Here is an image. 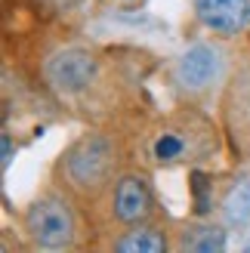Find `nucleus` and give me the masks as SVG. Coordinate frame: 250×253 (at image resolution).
I'll return each mask as SVG.
<instances>
[{
	"label": "nucleus",
	"mask_w": 250,
	"mask_h": 253,
	"mask_svg": "<svg viewBox=\"0 0 250 253\" xmlns=\"http://www.w3.org/2000/svg\"><path fill=\"white\" fill-rule=\"evenodd\" d=\"M244 250H247V253H250V244H244Z\"/></svg>",
	"instance_id": "ddd939ff"
},
{
	"label": "nucleus",
	"mask_w": 250,
	"mask_h": 253,
	"mask_svg": "<svg viewBox=\"0 0 250 253\" xmlns=\"http://www.w3.org/2000/svg\"><path fill=\"white\" fill-rule=\"evenodd\" d=\"M115 167H118L115 142L102 133H86L71 148L62 151L56 164V179L68 198L96 201L115 185Z\"/></svg>",
	"instance_id": "f257e3e1"
},
{
	"label": "nucleus",
	"mask_w": 250,
	"mask_h": 253,
	"mask_svg": "<svg viewBox=\"0 0 250 253\" xmlns=\"http://www.w3.org/2000/svg\"><path fill=\"white\" fill-rule=\"evenodd\" d=\"M167 244V235L155 229V225H127V232H121L115 241H111V250L118 253H164Z\"/></svg>",
	"instance_id": "9d476101"
},
{
	"label": "nucleus",
	"mask_w": 250,
	"mask_h": 253,
	"mask_svg": "<svg viewBox=\"0 0 250 253\" xmlns=\"http://www.w3.org/2000/svg\"><path fill=\"white\" fill-rule=\"evenodd\" d=\"M204 136H213V130L204 133ZM204 136L195 133V121H176V124H167L161 126V133L155 136L152 142V158L158 164H182V161H195L198 155H204L207 145H204Z\"/></svg>",
	"instance_id": "0eeeda50"
},
{
	"label": "nucleus",
	"mask_w": 250,
	"mask_h": 253,
	"mask_svg": "<svg viewBox=\"0 0 250 253\" xmlns=\"http://www.w3.org/2000/svg\"><path fill=\"white\" fill-rule=\"evenodd\" d=\"M43 78L62 99L83 96L99 78V59L86 46H62L43 62Z\"/></svg>",
	"instance_id": "20e7f679"
},
{
	"label": "nucleus",
	"mask_w": 250,
	"mask_h": 253,
	"mask_svg": "<svg viewBox=\"0 0 250 253\" xmlns=\"http://www.w3.org/2000/svg\"><path fill=\"white\" fill-rule=\"evenodd\" d=\"M176 250H189V253L226 250V225H192V229H185Z\"/></svg>",
	"instance_id": "9b49d317"
},
{
	"label": "nucleus",
	"mask_w": 250,
	"mask_h": 253,
	"mask_svg": "<svg viewBox=\"0 0 250 253\" xmlns=\"http://www.w3.org/2000/svg\"><path fill=\"white\" fill-rule=\"evenodd\" d=\"M173 86L189 99V102H207L210 96L226 90L229 84V62L226 49L216 43H192L170 68Z\"/></svg>",
	"instance_id": "f03ea898"
},
{
	"label": "nucleus",
	"mask_w": 250,
	"mask_h": 253,
	"mask_svg": "<svg viewBox=\"0 0 250 253\" xmlns=\"http://www.w3.org/2000/svg\"><path fill=\"white\" fill-rule=\"evenodd\" d=\"M198 22L219 37H235L250 25V0H192Z\"/></svg>",
	"instance_id": "6e6552de"
},
{
	"label": "nucleus",
	"mask_w": 250,
	"mask_h": 253,
	"mask_svg": "<svg viewBox=\"0 0 250 253\" xmlns=\"http://www.w3.org/2000/svg\"><path fill=\"white\" fill-rule=\"evenodd\" d=\"M222 115L235 151L250 164V62L229 78L222 90Z\"/></svg>",
	"instance_id": "39448f33"
},
{
	"label": "nucleus",
	"mask_w": 250,
	"mask_h": 253,
	"mask_svg": "<svg viewBox=\"0 0 250 253\" xmlns=\"http://www.w3.org/2000/svg\"><path fill=\"white\" fill-rule=\"evenodd\" d=\"M219 213H222V222H226L229 229H247L250 225V170L241 173L238 179L222 192Z\"/></svg>",
	"instance_id": "1a4fd4ad"
},
{
	"label": "nucleus",
	"mask_w": 250,
	"mask_h": 253,
	"mask_svg": "<svg viewBox=\"0 0 250 253\" xmlns=\"http://www.w3.org/2000/svg\"><path fill=\"white\" fill-rule=\"evenodd\" d=\"M12 164V139H9V133H3V170Z\"/></svg>",
	"instance_id": "f8f14e48"
},
{
	"label": "nucleus",
	"mask_w": 250,
	"mask_h": 253,
	"mask_svg": "<svg viewBox=\"0 0 250 253\" xmlns=\"http://www.w3.org/2000/svg\"><path fill=\"white\" fill-rule=\"evenodd\" d=\"M22 232L37 250H68L78 238L71 201L56 192L34 198L22 216Z\"/></svg>",
	"instance_id": "7ed1b4c3"
},
{
	"label": "nucleus",
	"mask_w": 250,
	"mask_h": 253,
	"mask_svg": "<svg viewBox=\"0 0 250 253\" xmlns=\"http://www.w3.org/2000/svg\"><path fill=\"white\" fill-rule=\"evenodd\" d=\"M108 207H111V219L118 225H139L152 216L155 210V195L152 185L142 173H121L108 195Z\"/></svg>",
	"instance_id": "423d86ee"
}]
</instances>
